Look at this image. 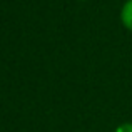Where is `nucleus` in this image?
Here are the masks:
<instances>
[{
	"label": "nucleus",
	"mask_w": 132,
	"mask_h": 132,
	"mask_svg": "<svg viewBox=\"0 0 132 132\" xmlns=\"http://www.w3.org/2000/svg\"><path fill=\"white\" fill-rule=\"evenodd\" d=\"M116 132H132V124H130V122L120 124V126L116 129Z\"/></svg>",
	"instance_id": "2"
},
{
	"label": "nucleus",
	"mask_w": 132,
	"mask_h": 132,
	"mask_svg": "<svg viewBox=\"0 0 132 132\" xmlns=\"http://www.w3.org/2000/svg\"><path fill=\"white\" fill-rule=\"evenodd\" d=\"M120 19L122 23L127 27L129 30H132V0H127L122 7V12H120Z\"/></svg>",
	"instance_id": "1"
}]
</instances>
